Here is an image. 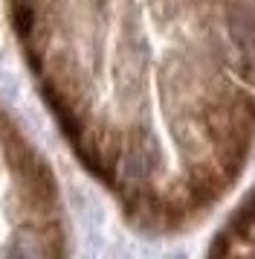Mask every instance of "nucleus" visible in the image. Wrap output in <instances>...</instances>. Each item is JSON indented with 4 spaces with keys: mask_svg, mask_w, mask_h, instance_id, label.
Segmentation results:
<instances>
[{
    "mask_svg": "<svg viewBox=\"0 0 255 259\" xmlns=\"http://www.w3.org/2000/svg\"><path fill=\"white\" fill-rule=\"evenodd\" d=\"M64 84L128 210L183 230L255 152V0H58Z\"/></svg>",
    "mask_w": 255,
    "mask_h": 259,
    "instance_id": "1",
    "label": "nucleus"
},
{
    "mask_svg": "<svg viewBox=\"0 0 255 259\" xmlns=\"http://www.w3.org/2000/svg\"><path fill=\"white\" fill-rule=\"evenodd\" d=\"M212 250L215 253H255V192L229 215Z\"/></svg>",
    "mask_w": 255,
    "mask_h": 259,
    "instance_id": "2",
    "label": "nucleus"
}]
</instances>
